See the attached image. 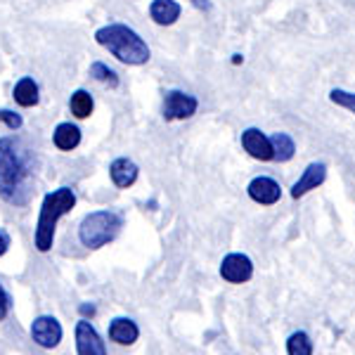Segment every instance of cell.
I'll use <instances>...</instances> for the list:
<instances>
[{
    "label": "cell",
    "instance_id": "1",
    "mask_svg": "<svg viewBox=\"0 0 355 355\" xmlns=\"http://www.w3.org/2000/svg\"><path fill=\"white\" fill-rule=\"evenodd\" d=\"M0 197L15 206L31 197V159L17 137H0Z\"/></svg>",
    "mask_w": 355,
    "mask_h": 355
},
{
    "label": "cell",
    "instance_id": "2",
    "mask_svg": "<svg viewBox=\"0 0 355 355\" xmlns=\"http://www.w3.org/2000/svg\"><path fill=\"white\" fill-rule=\"evenodd\" d=\"M95 41L100 43L102 48L110 50L119 62H123V64L137 67L150 60V48H147V43L125 24H107V26L97 28Z\"/></svg>",
    "mask_w": 355,
    "mask_h": 355
},
{
    "label": "cell",
    "instance_id": "3",
    "mask_svg": "<svg viewBox=\"0 0 355 355\" xmlns=\"http://www.w3.org/2000/svg\"><path fill=\"white\" fill-rule=\"evenodd\" d=\"M73 206H76V192H73L71 187H60V190L45 194V199L41 204V214H38L36 234H33V242H36V249L41 251V254L53 249L57 223H60L62 216H67Z\"/></svg>",
    "mask_w": 355,
    "mask_h": 355
},
{
    "label": "cell",
    "instance_id": "4",
    "mask_svg": "<svg viewBox=\"0 0 355 355\" xmlns=\"http://www.w3.org/2000/svg\"><path fill=\"white\" fill-rule=\"evenodd\" d=\"M121 227L123 218L119 214H114V211H93L78 225V239L88 249H102L105 244L116 239Z\"/></svg>",
    "mask_w": 355,
    "mask_h": 355
},
{
    "label": "cell",
    "instance_id": "5",
    "mask_svg": "<svg viewBox=\"0 0 355 355\" xmlns=\"http://www.w3.org/2000/svg\"><path fill=\"white\" fill-rule=\"evenodd\" d=\"M197 97L182 93V90H168L164 97V119L166 121H182L197 114Z\"/></svg>",
    "mask_w": 355,
    "mask_h": 355
},
{
    "label": "cell",
    "instance_id": "6",
    "mask_svg": "<svg viewBox=\"0 0 355 355\" xmlns=\"http://www.w3.org/2000/svg\"><path fill=\"white\" fill-rule=\"evenodd\" d=\"M220 277L230 284H244L254 277V263L246 254H227L220 263Z\"/></svg>",
    "mask_w": 355,
    "mask_h": 355
},
{
    "label": "cell",
    "instance_id": "7",
    "mask_svg": "<svg viewBox=\"0 0 355 355\" xmlns=\"http://www.w3.org/2000/svg\"><path fill=\"white\" fill-rule=\"evenodd\" d=\"M62 334L64 331H62L60 320L53 318V315H41L31 324V339L41 348H57L62 341Z\"/></svg>",
    "mask_w": 355,
    "mask_h": 355
},
{
    "label": "cell",
    "instance_id": "8",
    "mask_svg": "<svg viewBox=\"0 0 355 355\" xmlns=\"http://www.w3.org/2000/svg\"><path fill=\"white\" fill-rule=\"evenodd\" d=\"M76 353L78 355H107L105 341L97 334L90 320H81L76 322Z\"/></svg>",
    "mask_w": 355,
    "mask_h": 355
},
{
    "label": "cell",
    "instance_id": "9",
    "mask_svg": "<svg viewBox=\"0 0 355 355\" xmlns=\"http://www.w3.org/2000/svg\"><path fill=\"white\" fill-rule=\"evenodd\" d=\"M246 192H249V197L254 199L256 204H263V206H272L279 202V197H282V190H279V182L272 180V178L268 175H259L254 178V180L249 182V187H246Z\"/></svg>",
    "mask_w": 355,
    "mask_h": 355
},
{
    "label": "cell",
    "instance_id": "10",
    "mask_svg": "<svg viewBox=\"0 0 355 355\" xmlns=\"http://www.w3.org/2000/svg\"><path fill=\"white\" fill-rule=\"evenodd\" d=\"M242 147L249 152V157L259 159V162H272V159H275L270 137H268L259 128H246L244 130V133H242Z\"/></svg>",
    "mask_w": 355,
    "mask_h": 355
},
{
    "label": "cell",
    "instance_id": "11",
    "mask_svg": "<svg viewBox=\"0 0 355 355\" xmlns=\"http://www.w3.org/2000/svg\"><path fill=\"white\" fill-rule=\"evenodd\" d=\"M324 178H327V166H324L322 162H313V164L308 166V168L301 173L299 180L294 182V187H291V197H294V199L306 197L308 192L318 190V187L322 185Z\"/></svg>",
    "mask_w": 355,
    "mask_h": 355
},
{
    "label": "cell",
    "instance_id": "12",
    "mask_svg": "<svg viewBox=\"0 0 355 355\" xmlns=\"http://www.w3.org/2000/svg\"><path fill=\"white\" fill-rule=\"evenodd\" d=\"M140 336V327L130 318H114L110 324V341L119 346H133Z\"/></svg>",
    "mask_w": 355,
    "mask_h": 355
},
{
    "label": "cell",
    "instance_id": "13",
    "mask_svg": "<svg viewBox=\"0 0 355 355\" xmlns=\"http://www.w3.org/2000/svg\"><path fill=\"white\" fill-rule=\"evenodd\" d=\"M137 166L135 162H130V159H114L112 166H110V175H112V180H114V185L116 187H121V190H128L130 185H135V180H137Z\"/></svg>",
    "mask_w": 355,
    "mask_h": 355
},
{
    "label": "cell",
    "instance_id": "14",
    "mask_svg": "<svg viewBox=\"0 0 355 355\" xmlns=\"http://www.w3.org/2000/svg\"><path fill=\"white\" fill-rule=\"evenodd\" d=\"M150 15L157 24L171 26V24H175L178 17H180V5H178L175 0H154L150 5Z\"/></svg>",
    "mask_w": 355,
    "mask_h": 355
},
{
    "label": "cell",
    "instance_id": "15",
    "mask_svg": "<svg viewBox=\"0 0 355 355\" xmlns=\"http://www.w3.org/2000/svg\"><path fill=\"white\" fill-rule=\"evenodd\" d=\"M53 140H55V147L62 152H71L81 145V130L76 128L73 123H60L53 133Z\"/></svg>",
    "mask_w": 355,
    "mask_h": 355
},
{
    "label": "cell",
    "instance_id": "16",
    "mask_svg": "<svg viewBox=\"0 0 355 355\" xmlns=\"http://www.w3.org/2000/svg\"><path fill=\"white\" fill-rule=\"evenodd\" d=\"M15 100L17 105L21 107H36L38 105V85L33 78H21L19 83L15 85Z\"/></svg>",
    "mask_w": 355,
    "mask_h": 355
},
{
    "label": "cell",
    "instance_id": "17",
    "mask_svg": "<svg viewBox=\"0 0 355 355\" xmlns=\"http://www.w3.org/2000/svg\"><path fill=\"white\" fill-rule=\"evenodd\" d=\"M270 145H272V154H275V162H289L296 152L294 140L287 133H272L270 135Z\"/></svg>",
    "mask_w": 355,
    "mask_h": 355
},
{
    "label": "cell",
    "instance_id": "18",
    "mask_svg": "<svg viewBox=\"0 0 355 355\" xmlns=\"http://www.w3.org/2000/svg\"><path fill=\"white\" fill-rule=\"evenodd\" d=\"M69 107H71V114L76 119H88L95 107L93 95H90L88 90H76V93L71 95V100H69Z\"/></svg>",
    "mask_w": 355,
    "mask_h": 355
},
{
    "label": "cell",
    "instance_id": "19",
    "mask_svg": "<svg viewBox=\"0 0 355 355\" xmlns=\"http://www.w3.org/2000/svg\"><path fill=\"white\" fill-rule=\"evenodd\" d=\"M287 353L289 355H313V341L306 331H294L287 339Z\"/></svg>",
    "mask_w": 355,
    "mask_h": 355
},
{
    "label": "cell",
    "instance_id": "20",
    "mask_svg": "<svg viewBox=\"0 0 355 355\" xmlns=\"http://www.w3.org/2000/svg\"><path fill=\"white\" fill-rule=\"evenodd\" d=\"M90 76H93L95 81H100V83H110L112 88H116V85H119L116 71H112V69L107 64H102V62H95V64L90 67Z\"/></svg>",
    "mask_w": 355,
    "mask_h": 355
},
{
    "label": "cell",
    "instance_id": "21",
    "mask_svg": "<svg viewBox=\"0 0 355 355\" xmlns=\"http://www.w3.org/2000/svg\"><path fill=\"white\" fill-rule=\"evenodd\" d=\"M329 100L334 102V105H339V107H343V110H348V112L355 114V93H348V90L334 88L329 93Z\"/></svg>",
    "mask_w": 355,
    "mask_h": 355
},
{
    "label": "cell",
    "instance_id": "22",
    "mask_svg": "<svg viewBox=\"0 0 355 355\" xmlns=\"http://www.w3.org/2000/svg\"><path fill=\"white\" fill-rule=\"evenodd\" d=\"M0 121L8 125L10 130H19V128H21V123H24V121H21L19 114L10 112V110H0Z\"/></svg>",
    "mask_w": 355,
    "mask_h": 355
},
{
    "label": "cell",
    "instance_id": "23",
    "mask_svg": "<svg viewBox=\"0 0 355 355\" xmlns=\"http://www.w3.org/2000/svg\"><path fill=\"white\" fill-rule=\"evenodd\" d=\"M12 311V301H10V294L5 291V287L0 284V320H5Z\"/></svg>",
    "mask_w": 355,
    "mask_h": 355
},
{
    "label": "cell",
    "instance_id": "24",
    "mask_svg": "<svg viewBox=\"0 0 355 355\" xmlns=\"http://www.w3.org/2000/svg\"><path fill=\"white\" fill-rule=\"evenodd\" d=\"M8 249H10V237H8V232H5V230H0V256H3Z\"/></svg>",
    "mask_w": 355,
    "mask_h": 355
},
{
    "label": "cell",
    "instance_id": "25",
    "mask_svg": "<svg viewBox=\"0 0 355 355\" xmlns=\"http://www.w3.org/2000/svg\"><path fill=\"white\" fill-rule=\"evenodd\" d=\"M95 313H97V308L93 306V303H90V306H88V303H83V306H81V315H83L85 320H88V318H95Z\"/></svg>",
    "mask_w": 355,
    "mask_h": 355
},
{
    "label": "cell",
    "instance_id": "26",
    "mask_svg": "<svg viewBox=\"0 0 355 355\" xmlns=\"http://www.w3.org/2000/svg\"><path fill=\"white\" fill-rule=\"evenodd\" d=\"M192 3H194V8H199V10H211L209 0H192Z\"/></svg>",
    "mask_w": 355,
    "mask_h": 355
}]
</instances>
